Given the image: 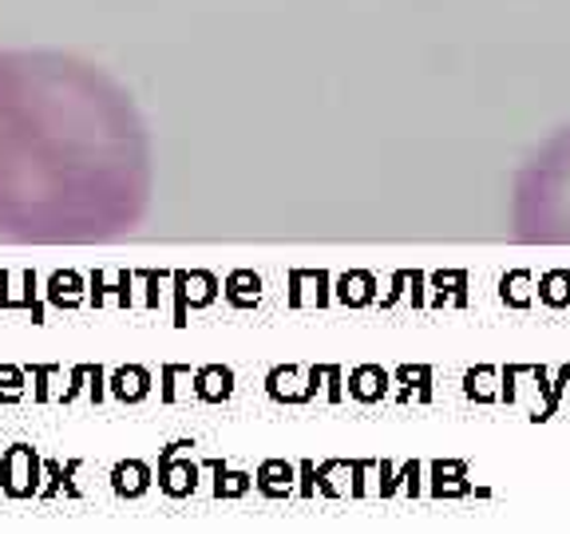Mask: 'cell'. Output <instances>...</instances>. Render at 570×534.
<instances>
[{"label":"cell","instance_id":"obj_1","mask_svg":"<svg viewBox=\"0 0 570 534\" xmlns=\"http://www.w3.org/2000/svg\"><path fill=\"white\" fill-rule=\"evenodd\" d=\"M151 195V131L116 76L56 48H0V238L119 241Z\"/></svg>","mask_w":570,"mask_h":534},{"label":"cell","instance_id":"obj_2","mask_svg":"<svg viewBox=\"0 0 570 534\" xmlns=\"http://www.w3.org/2000/svg\"><path fill=\"white\" fill-rule=\"evenodd\" d=\"M511 214L523 241L570 246V127L554 135L523 167Z\"/></svg>","mask_w":570,"mask_h":534}]
</instances>
